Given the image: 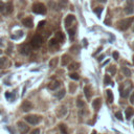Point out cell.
<instances>
[{"label": "cell", "mask_w": 134, "mask_h": 134, "mask_svg": "<svg viewBox=\"0 0 134 134\" xmlns=\"http://www.w3.org/2000/svg\"><path fill=\"white\" fill-rule=\"evenodd\" d=\"M33 12L38 15H44V14H46V6L43 3L37 2L33 5Z\"/></svg>", "instance_id": "6da1fadb"}, {"label": "cell", "mask_w": 134, "mask_h": 134, "mask_svg": "<svg viewBox=\"0 0 134 134\" xmlns=\"http://www.w3.org/2000/svg\"><path fill=\"white\" fill-rule=\"evenodd\" d=\"M42 44H43V38H42L41 35H38V34H37V35H35V36L31 38V40H30L31 47L39 48Z\"/></svg>", "instance_id": "7a4b0ae2"}, {"label": "cell", "mask_w": 134, "mask_h": 134, "mask_svg": "<svg viewBox=\"0 0 134 134\" xmlns=\"http://www.w3.org/2000/svg\"><path fill=\"white\" fill-rule=\"evenodd\" d=\"M133 21H134V17H131V18H127V19H123L121 20L118 22V27H119V29H122V30H126V29H128L130 25L133 23Z\"/></svg>", "instance_id": "3957f363"}, {"label": "cell", "mask_w": 134, "mask_h": 134, "mask_svg": "<svg viewBox=\"0 0 134 134\" xmlns=\"http://www.w3.org/2000/svg\"><path fill=\"white\" fill-rule=\"evenodd\" d=\"M131 88H132V85H131V83L130 82H126L124 85H123L121 87V96L122 97H127L129 96V93H130V90H131Z\"/></svg>", "instance_id": "277c9868"}, {"label": "cell", "mask_w": 134, "mask_h": 134, "mask_svg": "<svg viewBox=\"0 0 134 134\" xmlns=\"http://www.w3.org/2000/svg\"><path fill=\"white\" fill-rule=\"evenodd\" d=\"M24 118H25V121L30 125H37L38 123H40V121H41V116H38V115H35V114L26 115Z\"/></svg>", "instance_id": "5b68a950"}, {"label": "cell", "mask_w": 134, "mask_h": 134, "mask_svg": "<svg viewBox=\"0 0 134 134\" xmlns=\"http://www.w3.org/2000/svg\"><path fill=\"white\" fill-rule=\"evenodd\" d=\"M17 127H18L19 132L21 134H26L27 132H29V127L27 126L25 123H23V122H18V123H17Z\"/></svg>", "instance_id": "8992f818"}, {"label": "cell", "mask_w": 134, "mask_h": 134, "mask_svg": "<svg viewBox=\"0 0 134 134\" xmlns=\"http://www.w3.org/2000/svg\"><path fill=\"white\" fill-rule=\"evenodd\" d=\"M20 52H21L22 55H25V56L29 55L30 52H31V45L27 44V43L22 44V45L20 46Z\"/></svg>", "instance_id": "52a82bcc"}, {"label": "cell", "mask_w": 134, "mask_h": 134, "mask_svg": "<svg viewBox=\"0 0 134 134\" xmlns=\"http://www.w3.org/2000/svg\"><path fill=\"white\" fill-rule=\"evenodd\" d=\"M31 108H33V104L29 101H24L22 105H21V109L24 112H29V110H31Z\"/></svg>", "instance_id": "ba28073f"}, {"label": "cell", "mask_w": 134, "mask_h": 134, "mask_svg": "<svg viewBox=\"0 0 134 134\" xmlns=\"http://www.w3.org/2000/svg\"><path fill=\"white\" fill-rule=\"evenodd\" d=\"M75 19H76V18H75V16H73V15H70V14H69V15H67L66 18H65V20H64L65 26H66V27H69V26L72 24L73 21H75Z\"/></svg>", "instance_id": "9c48e42d"}, {"label": "cell", "mask_w": 134, "mask_h": 134, "mask_svg": "<svg viewBox=\"0 0 134 134\" xmlns=\"http://www.w3.org/2000/svg\"><path fill=\"white\" fill-rule=\"evenodd\" d=\"M67 113V108L65 106H60V107L57 109V115L58 117H63V116H65Z\"/></svg>", "instance_id": "30bf717a"}, {"label": "cell", "mask_w": 134, "mask_h": 134, "mask_svg": "<svg viewBox=\"0 0 134 134\" xmlns=\"http://www.w3.org/2000/svg\"><path fill=\"white\" fill-rule=\"evenodd\" d=\"M60 86H61V82H60V81H52V82H50V83L48 84V88L50 90L58 89Z\"/></svg>", "instance_id": "8fae6325"}, {"label": "cell", "mask_w": 134, "mask_h": 134, "mask_svg": "<svg viewBox=\"0 0 134 134\" xmlns=\"http://www.w3.org/2000/svg\"><path fill=\"white\" fill-rule=\"evenodd\" d=\"M22 23H23L24 26L29 27V29H31V27L34 26V22H33V19L31 18H24L22 20Z\"/></svg>", "instance_id": "7c38bea8"}, {"label": "cell", "mask_w": 134, "mask_h": 134, "mask_svg": "<svg viewBox=\"0 0 134 134\" xmlns=\"http://www.w3.org/2000/svg\"><path fill=\"white\" fill-rule=\"evenodd\" d=\"M49 48L51 49H59V42L57 39H51L50 41H49Z\"/></svg>", "instance_id": "4fadbf2b"}, {"label": "cell", "mask_w": 134, "mask_h": 134, "mask_svg": "<svg viewBox=\"0 0 134 134\" xmlns=\"http://www.w3.org/2000/svg\"><path fill=\"white\" fill-rule=\"evenodd\" d=\"M55 39H57L59 43H64V41H65L64 34L61 33V31H58V33L55 35Z\"/></svg>", "instance_id": "5bb4252c"}, {"label": "cell", "mask_w": 134, "mask_h": 134, "mask_svg": "<svg viewBox=\"0 0 134 134\" xmlns=\"http://www.w3.org/2000/svg\"><path fill=\"white\" fill-rule=\"evenodd\" d=\"M70 61H71V58H70L68 55H63L62 56V66L68 65L70 63Z\"/></svg>", "instance_id": "9a60e30c"}, {"label": "cell", "mask_w": 134, "mask_h": 134, "mask_svg": "<svg viewBox=\"0 0 134 134\" xmlns=\"http://www.w3.org/2000/svg\"><path fill=\"white\" fill-rule=\"evenodd\" d=\"M101 106H102V100H101V98H96V100L93 101L92 107H93L94 110H98V109L101 108Z\"/></svg>", "instance_id": "2e32d148"}, {"label": "cell", "mask_w": 134, "mask_h": 134, "mask_svg": "<svg viewBox=\"0 0 134 134\" xmlns=\"http://www.w3.org/2000/svg\"><path fill=\"white\" fill-rule=\"evenodd\" d=\"M13 12V3L12 2H8L5 4V9H4V13L6 15H10Z\"/></svg>", "instance_id": "e0dca14e"}, {"label": "cell", "mask_w": 134, "mask_h": 134, "mask_svg": "<svg viewBox=\"0 0 134 134\" xmlns=\"http://www.w3.org/2000/svg\"><path fill=\"white\" fill-rule=\"evenodd\" d=\"M125 13L127 15H131L134 13V4H128L125 8Z\"/></svg>", "instance_id": "ac0fdd59"}, {"label": "cell", "mask_w": 134, "mask_h": 134, "mask_svg": "<svg viewBox=\"0 0 134 134\" xmlns=\"http://www.w3.org/2000/svg\"><path fill=\"white\" fill-rule=\"evenodd\" d=\"M106 96H107L108 103H112V102H113V93H112V91L110 89L106 90Z\"/></svg>", "instance_id": "d6986e66"}, {"label": "cell", "mask_w": 134, "mask_h": 134, "mask_svg": "<svg viewBox=\"0 0 134 134\" xmlns=\"http://www.w3.org/2000/svg\"><path fill=\"white\" fill-rule=\"evenodd\" d=\"M133 115H134V109L131 108V107L127 108L126 109V117L128 119H130V117H132Z\"/></svg>", "instance_id": "ffe728a7"}, {"label": "cell", "mask_w": 134, "mask_h": 134, "mask_svg": "<svg viewBox=\"0 0 134 134\" xmlns=\"http://www.w3.org/2000/svg\"><path fill=\"white\" fill-rule=\"evenodd\" d=\"M84 92H85V96L87 98H90L91 96H92V91H91V88L89 86H86L84 88Z\"/></svg>", "instance_id": "44dd1931"}, {"label": "cell", "mask_w": 134, "mask_h": 134, "mask_svg": "<svg viewBox=\"0 0 134 134\" xmlns=\"http://www.w3.org/2000/svg\"><path fill=\"white\" fill-rule=\"evenodd\" d=\"M76 31H77V29L76 27H72L71 29H68V34H69V38H70V40H75V38H76Z\"/></svg>", "instance_id": "7402d4cb"}, {"label": "cell", "mask_w": 134, "mask_h": 134, "mask_svg": "<svg viewBox=\"0 0 134 134\" xmlns=\"http://www.w3.org/2000/svg\"><path fill=\"white\" fill-rule=\"evenodd\" d=\"M65 93H66V91H65L64 88H63V89H61L60 91H58V92H56V96H57L59 100H62V98L65 96Z\"/></svg>", "instance_id": "603a6c76"}, {"label": "cell", "mask_w": 134, "mask_h": 134, "mask_svg": "<svg viewBox=\"0 0 134 134\" xmlns=\"http://www.w3.org/2000/svg\"><path fill=\"white\" fill-rule=\"evenodd\" d=\"M80 67V64L77 62H72L71 64H69V67H68V69L70 70V71H72V70H77V68Z\"/></svg>", "instance_id": "cb8c5ba5"}, {"label": "cell", "mask_w": 134, "mask_h": 134, "mask_svg": "<svg viewBox=\"0 0 134 134\" xmlns=\"http://www.w3.org/2000/svg\"><path fill=\"white\" fill-rule=\"evenodd\" d=\"M122 71H123V73H124V76H126V77H131V70H130L128 67H123L122 68Z\"/></svg>", "instance_id": "d4e9b609"}, {"label": "cell", "mask_w": 134, "mask_h": 134, "mask_svg": "<svg viewBox=\"0 0 134 134\" xmlns=\"http://www.w3.org/2000/svg\"><path fill=\"white\" fill-rule=\"evenodd\" d=\"M59 128H60V131L62 132V134H67V132H68V131H67V127L64 124H60Z\"/></svg>", "instance_id": "484cf974"}, {"label": "cell", "mask_w": 134, "mask_h": 134, "mask_svg": "<svg viewBox=\"0 0 134 134\" xmlns=\"http://www.w3.org/2000/svg\"><path fill=\"white\" fill-rule=\"evenodd\" d=\"M58 65V58H54L51 59V61L49 62V67H51V68H54Z\"/></svg>", "instance_id": "4316f807"}, {"label": "cell", "mask_w": 134, "mask_h": 134, "mask_svg": "<svg viewBox=\"0 0 134 134\" xmlns=\"http://www.w3.org/2000/svg\"><path fill=\"white\" fill-rule=\"evenodd\" d=\"M70 51H71L72 54H75V55H77L80 52V47L77 46V45H73V46L70 48Z\"/></svg>", "instance_id": "83f0119b"}, {"label": "cell", "mask_w": 134, "mask_h": 134, "mask_svg": "<svg viewBox=\"0 0 134 134\" xmlns=\"http://www.w3.org/2000/svg\"><path fill=\"white\" fill-rule=\"evenodd\" d=\"M77 107H79L80 109L83 108V107H85V102L82 101V100H81V98L79 97V98L77 100Z\"/></svg>", "instance_id": "f1b7e54d"}, {"label": "cell", "mask_w": 134, "mask_h": 134, "mask_svg": "<svg viewBox=\"0 0 134 134\" xmlns=\"http://www.w3.org/2000/svg\"><path fill=\"white\" fill-rule=\"evenodd\" d=\"M111 83H112V80H111L110 76L106 75L105 76V79H104V84H105V85H109V84H111Z\"/></svg>", "instance_id": "f546056e"}, {"label": "cell", "mask_w": 134, "mask_h": 134, "mask_svg": "<svg viewBox=\"0 0 134 134\" xmlns=\"http://www.w3.org/2000/svg\"><path fill=\"white\" fill-rule=\"evenodd\" d=\"M6 62H8V59L6 58H0V69L5 66Z\"/></svg>", "instance_id": "4dcf8cb0"}, {"label": "cell", "mask_w": 134, "mask_h": 134, "mask_svg": "<svg viewBox=\"0 0 134 134\" xmlns=\"http://www.w3.org/2000/svg\"><path fill=\"white\" fill-rule=\"evenodd\" d=\"M69 77H70V79H71V80H75V81H77V80H79V79H80V76H79V75H77V73H76V72H73V73H70V75H69Z\"/></svg>", "instance_id": "1f68e13d"}, {"label": "cell", "mask_w": 134, "mask_h": 134, "mask_svg": "<svg viewBox=\"0 0 134 134\" xmlns=\"http://www.w3.org/2000/svg\"><path fill=\"white\" fill-rule=\"evenodd\" d=\"M102 12H103V8H96V10H94V13H96V15H97L98 18L101 17V13H102Z\"/></svg>", "instance_id": "d6a6232c"}, {"label": "cell", "mask_w": 134, "mask_h": 134, "mask_svg": "<svg viewBox=\"0 0 134 134\" xmlns=\"http://www.w3.org/2000/svg\"><path fill=\"white\" fill-rule=\"evenodd\" d=\"M76 89H77V86L75 85V84H70V86H69L70 93H75L76 92Z\"/></svg>", "instance_id": "836d02e7"}, {"label": "cell", "mask_w": 134, "mask_h": 134, "mask_svg": "<svg viewBox=\"0 0 134 134\" xmlns=\"http://www.w3.org/2000/svg\"><path fill=\"white\" fill-rule=\"evenodd\" d=\"M108 71H109V72H111L112 75H115V73H116V67H115V66H111V67H109V68H108Z\"/></svg>", "instance_id": "e575fe53"}, {"label": "cell", "mask_w": 134, "mask_h": 134, "mask_svg": "<svg viewBox=\"0 0 134 134\" xmlns=\"http://www.w3.org/2000/svg\"><path fill=\"white\" fill-rule=\"evenodd\" d=\"M115 116H116V118H117V119H119V121H123V114H122V112H116Z\"/></svg>", "instance_id": "d590c367"}, {"label": "cell", "mask_w": 134, "mask_h": 134, "mask_svg": "<svg viewBox=\"0 0 134 134\" xmlns=\"http://www.w3.org/2000/svg\"><path fill=\"white\" fill-rule=\"evenodd\" d=\"M66 3H67L66 0H62V1L59 3V9H63V6L66 5Z\"/></svg>", "instance_id": "8d00e7d4"}, {"label": "cell", "mask_w": 134, "mask_h": 134, "mask_svg": "<svg viewBox=\"0 0 134 134\" xmlns=\"http://www.w3.org/2000/svg\"><path fill=\"white\" fill-rule=\"evenodd\" d=\"M5 9V4L0 0V12H3V10Z\"/></svg>", "instance_id": "74e56055"}, {"label": "cell", "mask_w": 134, "mask_h": 134, "mask_svg": "<svg viewBox=\"0 0 134 134\" xmlns=\"http://www.w3.org/2000/svg\"><path fill=\"white\" fill-rule=\"evenodd\" d=\"M118 57H119V54L117 51H114L113 52V58H114V60H118Z\"/></svg>", "instance_id": "f35d334b"}, {"label": "cell", "mask_w": 134, "mask_h": 134, "mask_svg": "<svg viewBox=\"0 0 134 134\" xmlns=\"http://www.w3.org/2000/svg\"><path fill=\"white\" fill-rule=\"evenodd\" d=\"M30 134H40V130H39V129H35L34 131H31Z\"/></svg>", "instance_id": "ab89813d"}, {"label": "cell", "mask_w": 134, "mask_h": 134, "mask_svg": "<svg viewBox=\"0 0 134 134\" xmlns=\"http://www.w3.org/2000/svg\"><path fill=\"white\" fill-rule=\"evenodd\" d=\"M130 102H131L132 104H134V92L131 94V96H130Z\"/></svg>", "instance_id": "60d3db41"}, {"label": "cell", "mask_w": 134, "mask_h": 134, "mask_svg": "<svg viewBox=\"0 0 134 134\" xmlns=\"http://www.w3.org/2000/svg\"><path fill=\"white\" fill-rule=\"evenodd\" d=\"M104 57H105V55H102V56H100V57H98V58H97V61H98V62H101V61H102V60H103V59H104Z\"/></svg>", "instance_id": "b9f144b4"}, {"label": "cell", "mask_w": 134, "mask_h": 134, "mask_svg": "<svg viewBox=\"0 0 134 134\" xmlns=\"http://www.w3.org/2000/svg\"><path fill=\"white\" fill-rule=\"evenodd\" d=\"M127 3L128 4H134V0H127Z\"/></svg>", "instance_id": "7bdbcfd3"}, {"label": "cell", "mask_w": 134, "mask_h": 134, "mask_svg": "<svg viewBox=\"0 0 134 134\" xmlns=\"http://www.w3.org/2000/svg\"><path fill=\"white\" fill-rule=\"evenodd\" d=\"M44 23H45L44 21H42V22H40V23H39V27H40V29H41V27L43 26V24H44Z\"/></svg>", "instance_id": "ee69618b"}, {"label": "cell", "mask_w": 134, "mask_h": 134, "mask_svg": "<svg viewBox=\"0 0 134 134\" xmlns=\"http://www.w3.org/2000/svg\"><path fill=\"white\" fill-rule=\"evenodd\" d=\"M3 39L2 38H0V47H1V46H3Z\"/></svg>", "instance_id": "f6af8a7d"}, {"label": "cell", "mask_w": 134, "mask_h": 134, "mask_svg": "<svg viewBox=\"0 0 134 134\" xmlns=\"http://www.w3.org/2000/svg\"><path fill=\"white\" fill-rule=\"evenodd\" d=\"M5 96H6V98H10V94L9 92H6V93H5Z\"/></svg>", "instance_id": "bcb514c9"}, {"label": "cell", "mask_w": 134, "mask_h": 134, "mask_svg": "<svg viewBox=\"0 0 134 134\" xmlns=\"http://www.w3.org/2000/svg\"><path fill=\"white\" fill-rule=\"evenodd\" d=\"M109 63V60H107V61H106L105 63H103V64H102V66H105V64H108Z\"/></svg>", "instance_id": "7dc6e473"}, {"label": "cell", "mask_w": 134, "mask_h": 134, "mask_svg": "<svg viewBox=\"0 0 134 134\" xmlns=\"http://www.w3.org/2000/svg\"><path fill=\"white\" fill-rule=\"evenodd\" d=\"M105 23H106V24H110V21H109V20H106Z\"/></svg>", "instance_id": "c3c4849f"}, {"label": "cell", "mask_w": 134, "mask_h": 134, "mask_svg": "<svg viewBox=\"0 0 134 134\" xmlns=\"http://www.w3.org/2000/svg\"><path fill=\"white\" fill-rule=\"evenodd\" d=\"M98 1H100V2H104V3H105L106 1H107V0H98Z\"/></svg>", "instance_id": "681fc988"}, {"label": "cell", "mask_w": 134, "mask_h": 134, "mask_svg": "<svg viewBox=\"0 0 134 134\" xmlns=\"http://www.w3.org/2000/svg\"><path fill=\"white\" fill-rule=\"evenodd\" d=\"M91 134H96V131H92V133H91Z\"/></svg>", "instance_id": "f907efd6"}, {"label": "cell", "mask_w": 134, "mask_h": 134, "mask_svg": "<svg viewBox=\"0 0 134 134\" xmlns=\"http://www.w3.org/2000/svg\"><path fill=\"white\" fill-rule=\"evenodd\" d=\"M133 65H134V56H133Z\"/></svg>", "instance_id": "816d5d0a"}, {"label": "cell", "mask_w": 134, "mask_h": 134, "mask_svg": "<svg viewBox=\"0 0 134 134\" xmlns=\"http://www.w3.org/2000/svg\"><path fill=\"white\" fill-rule=\"evenodd\" d=\"M2 54V50H0V55H1Z\"/></svg>", "instance_id": "f5cc1de1"}, {"label": "cell", "mask_w": 134, "mask_h": 134, "mask_svg": "<svg viewBox=\"0 0 134 134\" xmlns=\"http://www.w3.org/2000/svg\"><path fill=\"white\" fill-rule=\"evenodd\" d=\"M133 30H134V27H133Z\"/></svg>", "instance_id": "db71d44e"}]
</instances>
